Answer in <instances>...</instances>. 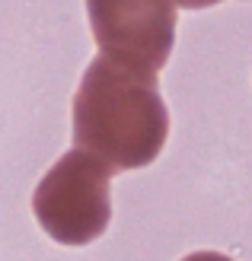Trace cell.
Returning <instances> with one entry per match:
<instances>
[{
  "instance_id": "cell-1",
  "label": "cell",
  "mask_w": 252,
  "mask_h": 261,
  "mask_svg": "<svg viewBox=\"0 0 252 261\" xmlns=\"http://www.w3.org/2000/svg\"><path fill=\"white\" fill-rule=\"evenodd\" d=\"M169 137V112L153 70L93 58L74 96V147L96 153L115 172L150 166Z\"/></svg>"
},
{
  "instance_id": "cell-2",
  "label": "cell",
  "mask_w": 252,
  "mask_h": 261,
  "mask_svg": "<svg viewBox=\"0 0 252 261\" xmlns=\"http://www.w3.org/2000/svg\"><path fill=\"white\" fill-rule=\"evenodd\" d=\"M112 172L115 169L89 150L64 153L32 194L38 226L61 245L96 242L112 220Z\"/></svg>"
},
{
  "instance_id": "cell-3",
  "label": "cell",
  "mask_w": 252,
  "mask_h": 261,
  "mask_svg": "<svg viewBox=\"0 0 252 261\" xmlns=\"http://www.w3.org/2000/svg\"><path fill=\"white\" fill-rule=\"evenodd\" d=\"M102 55L160 73L176 45V0H86Z\"/></svg>"
},
{
  "instance_id": "cell-4",
  "label": "cell",
  "mask_w": 252,
  "mask_h": 261,
  "mask_svg": "<svg viewBox=\"0 0 252 261\" xmlns=\"http://www.w3.org/2000/svg\"><path fill=\"white\" fill-rule=\"evenodd\" d=\"M220 0H176V7L182 10H208V7H217Z\"/></svg>"
},
{
  "instance_id": "cell-5",
  "label": "cell",
  "mask_w": 252,
  "mask_h": 261,
  "mask_svg": "<svg viewBox=\"0 0 252 261\" xmlns=\"http://www.w3.org/2000/svg\"><path fill=\"white\" fill-rule=\"evenodd\" d=\"M182 261H233V258H227V255H220V252H195V255H189V258H182Z\"/></svg>"
}]
</instances>
